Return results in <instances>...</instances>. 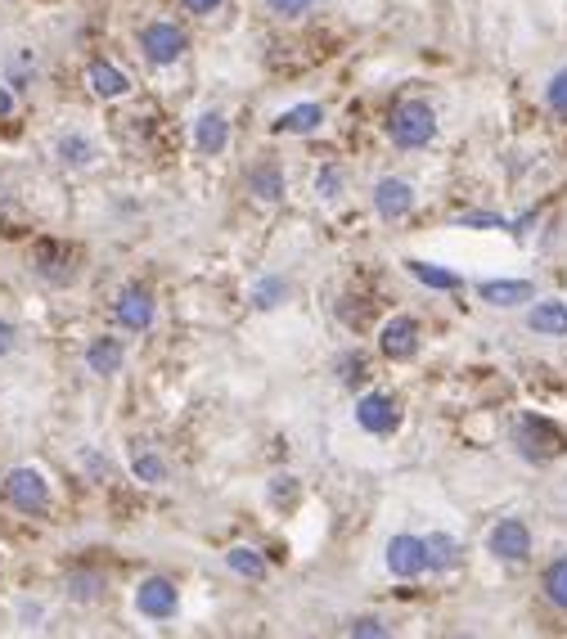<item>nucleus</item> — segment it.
Returning <instances> with one entry per match:
<instances>
[{
	"label": "nucleus",
	"instance_id": "7c9ffc66",
	"mask_svg": "<svg viewBox=\"0 0 567 639\" xmlns=\"http://www.w3.org/2000/svg\"><path fill=\"white\" fill-rule=\"evenodd\" d=\"M347 635H360V639H374V635H387V621H383V617H351Z\"/></svg>",
	"mask_w": 567,
	"mask_h": 639
},
{
	"label": "nucleus",
	"instance_id": "20e7f679",
	"mask_svg": "<svg viewBox=\"0 0 567 639\" xmlns=\"http://www.w3.org/2000/svg\"><path fill=\"white\" fill-rule=\"evenodd\" d=\"M5 500L18 513H45L50 509V482H45L36 468H14L5 477Z\"/></svg>",
	"mask_w": 567,
	"mask_h": 639
},
{
	"label": "nucleus",
	"instance_id": "c85d7f7f",
	"mask_svg": "<svg viewBox=\"0 0 567 639\" xmlns=\"http://www.w3.org/2000/svg\"><path fill=\"white\" fill-rule=\"evenodd\" d=\"M293 500H297V477L288 473L270 477V504H293Z\"/></svg>",
	"mask_w": 567,
	"mask_h": 639
},
{
	"label": "nucleus",
	"instance_id": "412c9836",
	"mask_svg": "<svg viewBox=\"0 0 567 639\" xmlns=\"http://www.w3.org/2000/svg\"><path fill=\"white\" fill-rule=\"evenodd\" d=\"M36 266H41V275L54 279V284H68V279H72L68 252H63L59 243H41V248H36Z\"/></svg>",
	"mask_w": 567,
	"mask_h": 639
},
{
	"label": "nucleus",
	"instance_id": "1a4fd4ad",
	"mask_svg": "<svg viewBox=\"0 0 567 639\" xmlns=\"http://www.w3.org/2000/svg\"><path fill=\"white\" fill-rule=\"evenodd\" d=\"M113 315H117V324L122 329H131V333H144L153 324V297H149V288H122V297H117V306H113Z\"/></svg>",
	"mask_w": 567,
	"mask_h": 639
},
{
	"label": "nucleus",
	"instance_id": "aec40b11",
	"mask_svg": "<svg viewBox=\"0 0 567 639\" xmlns=\"http://www.w3.org/2000/svg\"><path fill=\"white\" fill-rule=\"evenodd\" d=\"M54 153H59V162H63V167H90V162L99 158L95 140H86V135H81V131L59 135V144H54Z\"/></svg>",
	"mask_w": 567,
	"mask_h": 639
},
{
	"label": "nucleus",
	"instance_id": "4be33fe9",
	"mask_svg": "<svg viewBox=\"0 0 567 639\" xmlns=\"http://www.w3.org/2000/svg\"><path fill=\"white\" fill-rule=\"evenodd\" d=\"M225 563H230V572L248 576V581H261V576H266V558H261L257 549H248V545H234L230 554H225Z\"/></svg>",
	"mask_w": 567,
	"mask_h": 639
},
{
	"label": "nucleus",
	"instance_id": "9b49d317",
	"mask_svg": "<svg viewBox=\"0 0 567 639\" xmlns=\"http://www.w3.org/2000/svg\"><path fill=\"white\" fill-rule=\"evenodd\" d=\"M378 347H383L387 360H410L414 351H419V324H414L410 315H396V320H387Z\"/></svg>",
	"mask_w": 567,
	"mask_h": 639
},
{
	"label": "nucleus",
	"instance_id": "393cba45",
	"mask_svg": "<svg viewBox=\"0 0 567 639\" xmlns=\"http://www.w3.org/2000/svg\"><path fill=\"white\" fill-rule=\"evenodd\" d=\"M131 473L140 477V482H149V486L167 482V464H162V455H153V450H135V455H131Z\"/></svg>",
	"mask_w": 567,
	"mask_h": 639
},
{
	"label": "nucleus",
	"instance_id": "f8f14e48",
	"mask_svg": "<svg viewBox=\"0 0 567 639\" xmlns=\"http://www.w3.org/2000/svg\"><path fill=\"white\" fill-rule=\"evenodd\" d=\"M225 144H230V122H225V113H203L194 122V149L198 153H225Z\"/></svg>",
	"mask_w": 567,
	"mask_h": 639
},
{
	"label": "nucleus",
	"instance_id": "f704fd0d",
	"mask_svg": "<svg viewBox=\"0 0 567 639\" xmlns=\"http://www.w3.org/2000/svg\"><path fill=\"white\" fill-rule=\"evenodd\" d=\"M14 338H18V333H14V324H9V320H0V356H9V351H14Z\"/></svg>",
	"mask_w": 567,
	"mask_h": 639
},
{
	"label": "nucleus",
	"instance_id": "9d476101",
	"mask_svg": "<svg viewBox=\"0 0 567 639\" xmlns=\"http://www.w3.org/2000/svg\"><path fill=\"white\" fill-rule=\"evenodd\" d=\"M410 207H414V189L405 185V180L383 176L374 185V212L383 216V221H401V216H410Z\"/></svg>",
	"mask_w": 567,
	"mask_h": 639
},
{
	"label": "nucleus",
	"instance_id": "7ed1b4c3",
	"mask_svg": "<svg viewBox=\"0 0 567 639\" xmlns=\"http://www.w3.org/2000/svg\"><path fill=\"white\" fill-rule=\"evenodd\" d=\"M180 608V590L176 581H167V576H144L140 585H135V612L149 621H171Z\"/></svg>",
	"mask_w": 567,
	"mask_h": 639
},
{
	"label": "nucleus",
	"instance_id": "5701e85b",
	"mask_svg": "<svg viewBox=\"0 0 567 639\" xmlns=\"http://www.w3.org/2000/svg\"><path fill=\"white\" fill-rule=\"evenodd\" d=\"M410 266V275L419 279L423 288H441V293H455L459 288V275H450V270H441V266H428V261H405Z\"/></svg>",
	"mask_w": 567,
	"mask_h": 639
},
{
	"label": "nucleus",
	"instance_id": "f03ea898",
	"mask_svg": "<svg viewBox=\"0 0 567 639\" xmlns=\"http://www.w3.org/2000/svg\"><path fill=\"white\" fill-rule=\"evenodd\" d=\"M513 446H518L527 459L545 464V459L563 455L567 437H563V428H558V423H549V419H545V414H527V419L518 423V432H513Z\"/></svg>",
	"mask_w": 567,
	"mask_h": 639
},
{
	"label": "nucleus",
	"instance_id": "dca6fc26",
	"mask_svg": "<svg viewBox=\"0 0 567 639\" xmlns=\"http://www.w3.org/2000/svg\"><path fill=\"white\" fill-rule=\"evenodd\" d=\"M531 333H545V338H563L567 333V306L563 302H536L527 315Z\"/></svg>",
	"mask_w": 567,
	"mask_h": 639
},
{
	"label": "nucleus",
	"instance_id": "c9c22d12",
	"mask_svg": "<svg viewBox=\"0 0 567 639\" xmlns=\"http://www.w3.org/2000/svg\"><path fill=\"white\" fill-rule=\"evenodd\" d=\"M9 108H14V99H9V90H5V86H0V117H5V113H9Z\"/></svg>",
	"mask_w": 567,
	"mask_h": 639
},
{
	"label": "nucleus",
	"instance_id": "bb28decb",
	"mask_svg": "<svg viewBox=\"0 0 567 639\" xmlns=\"http://www.w3.org/2000/svg\"><path fill=\"white\" fill-rule=\"evenodd\" d=\"M99 590H104V576H99V572H72V576H68V594H72L77 603L99 599Z\"/></svg>",
	"mask_w": 567,
	"mask_h": 639
},
{
	"label": "nucleus",
	"instance_id": "39448f33",
	"mask_svg": "<svg viewBox=\"0 0 567 639\" xmlns=\"http://www.w3.org/2000/svg\"><path fill=\"white\" fill-rule=\"evenodd\" d=\"M185 32H180L176 23H144L140 27V50H144V59L149 63H158V68H167V63H176L180 54H185Z\"/></svg>",
	"mask_w": 567,
	"mask_h": 639
},
{
	"label": "nucleus",
	"instance_id": "f3484780",
	"mask_svg": "<svg viewBox=\"0 0 567 639\" xmlns=\"http://www.w3.org/2000/svg\"><path fill=\"white\" fill-rule=\"evenodd\" d=\"M320 122H324L320 104H297V108H284V113L275 117V131L279 135H311Z\"/></svg>",
	"mask_w": 567,
	"mask_h": 639
},
{
	"label": "nucleus",
	"instance_id": "473e14b6",
	"mask_svg": "<svg viewBox=\"0 0 567 639\" xmlns=\"http://www.w3.org/2000/svg\"><path fill=\"white\" fill-rule=\"evenodd\" d=\"M315 0H266V9L270 14H279V18H297V14H306Z\"/></svg>",
	"mask_w": 567,
	"mask_h": 639
},
{
	"label": "nucleus",
	"instance_id": "b1692460",
	"mask_svg": "<svg viewBox=\"0 0 567 639\" xmlns=\"http://www.w3.org/2000/svg\"><path fill=\"white\" fill-rule=\"evenodd\" d=\"M545 599L567 612V554L545 567Z\"/></svg>",
	"mask_w": 567,
	"mask_h": 639
},
{
	"label": "nucleus",
	"instance_id": "6e6552de",
	"mask_svg": "<svg viewBox=\"0 0 567 639\" xmlns=\"http://www.w3.org/2000/svg\"><path fill=\"white\" fill-rule=\"evenodd\" d=\"M423 567H428V558H423V540L419 536H392V540H387V572H392V576L414 581Z\"/></svg>",
	"mask_w": 567,
	"mask_h": 639
},
{
	"label": "nucleus",
	"instance_id": "423d86ee",
	"mask_svg": "<svg viewBox=\"0 0 567 639\" xmlns=\"http://www.w3.org/2000/svg\"><path fill=\"white\" fill-rule=\"evenodd\" d=\"M356 423L369 432V437H387V432L401 428V405L387 392H369L356 401Z\"/></svg>",
	"mask_w": 567,
	"mask_h": 639
},
{
	"label": "nucleus",
	"instance_id": "0eeeda50",
	"mask_svg": "<svg viewBox=\"0 0 567 639\" xmlns=\"http://www.w3.org/2000/svg\"><path fill=\"white\" fill-rule=\"evenodd\" d=\"M486 549H491L495 558H504V563H522V558L531 554V531L522 518H504L491 527V536H486Z\"/></svg>",
	"mask_w": 567,
	"mask_h": 639
},
{
	"label": "nucleus",
	"instance_id": "a211bd4d",
	"mask_svg": "<svg viewBox=\"0 0 567 639\" xmlns=\"http://www.w3.org/2000/svg\"><path fill=\"white\" fill-rule=\"evenodd\" d=\"M248 194H257L261 203H279V198H284V171H279L275 162H257V167L248 171Z\"/></svg>",
	"mask_w": 567,
	"mask_h": 639
},
{
	"label": "nucleus",
	"instance_id": "72a5a7b5",
	"mask_svg": "<svg viewBox=\"0 0 567 639\" xmlns=\"http://www.w3.org/2000/svg\"><path fill=\"white\" fill-rule=\"evenodd\" d=\"M180 5H185L189 14H198V18H212L216 9H221V0H180Z\"/></svg>",
	"mask_w": 567,
	"mask_h": 639
},
{
	"label": "nucleus",
	"instance_id": "c756f323",
	"mask_svg": "<svg viewBox=\"0 0 567 639\" xmlns=\"http://www.w3.org/2000/svg\"><path fill=\"white\" fill-rule=\"evenodd\" d=\"M315 194H320V198H338L342 194V171L338 167H320V176H315Z\"/></svg>",
	"mask_w": 567,
	"mask_h": 639
},
{
	"label": "nucleus",
	"instance_id": "2f4dec72",
	"mask_svg": "<svg viewBox=\"0 0 567 639\" xmlns=\"http://www.w3.org/2000/svg\"><path fill=\"white\" fill-rule=\"evenodd\" d=\"M342 383H365V378H369V365H365V356H360V351H356V356H342Z\"/></svg>",
	"mask_w": 567,
	"mask_h": 639
},
{
	"label": "nucleus",
	"instance_id": "f257e3e1",
	"mask_svg": "<svg viewBox=\"0 0 567 639\" xmlns=\"http://www.w3.org/2000/svg\"><path fill=\"white\" fill-rule=\"evenodd\" d=\"M387 135L401 149H423V144L437 140V113H432L423 99H401L387 117Z\"/></svg>",
	"mask_w": 567,
	"mask_h": 639
},
{
	"label": "nucleus",
	"instance_id": "6ab92c4d",
	"mask_svg": "<svg viewBox=\"0 0 567 639\" xmlns=\"http://www.w3.org/2000/svg\"><path fill=\"white\" fill-rule=\"evenodd\" d=\"M86 81H90V90H95L99 99H122L126 90H131V81H126V72H117L113 63H90Z\"/></svg>",
	"mask_w": 567,
	"mask_h": 639
},
{
	"label": "nucleus",
	"instance_id": "cd10ccee",
	"mask_svg": "<svg viewBox=\"0 0 567 639\" xmlns=\"http://www.w3.org/2000/svg\"><path fill=\"white\" fill-rule=\"evenodd\" d=\"M545 99H549V108H554L558 117H567V68H563V72H554V77H549V86H545Z\"/></svg>",
	"mask_w": 567,
	"mask_h": 639
},
{
	"label": "nucleus",
	"instance_id": "2eb2a0df",
	"mask_svg": "<svg viewBox=\"0 0 567 639\" xmlns=\"http://www.w3.org/2000/svg\"><path fill=\"white\" fill-rule=\"evenodd\" d=\"M122 360H126V347L117 338H95L86 347V369H90V374H99V378L117 374V369H122Z\"/></svg>",
	"mask_w": 567,
	"mask_h": 639
},
{
	"label": "nucleus",
	"instance_id": "a878e982",
	"mask_svg": "<svg viewBox=\"0 0 567 639\" xmlns=\"http://www.w3.org/2000/svg\"><path fill=\"white\" fill-rule=\"evenodd\" d=\"M284 297H288V284H284V279H275V275H266L257 288H252V306H257V311H275Z\"/></svg>",
	"mask_w": 567,
	"mask_h": 639
},
{
	"label": "nucleus",
	"instance_id": "4468645a",
	"mask_svg": "<svg viewBox=\"0 0 567 639\" xmlns=\"http://www.w3.org/2000/svg\"><path fill=\"white\" fill-rule=\"evenodd\" d=\"M477 293H482V302H491V306H518V302H531L536 288H531L527 279H486Z\"/></svg>",
	"mask_w": 567,
	"mask_h": 639
},
{
	"label": "nucleus",
	"instance_id": "ddd939ff",
	"mask_svg": "<svg viewBox=\"0 0 567 639\" xmlns=\"http://www.w3.org/2000/svg\"><path fill=\"white\" fill-rule=\"evenodd\" d=\"M423 558H428L432 572H455L459 558H464V545H459L455 536H446V531H432V536L423 540Z\"/></svg>",
	"mask_w": 567,
	"mask_h": 639
}]
</instances>
